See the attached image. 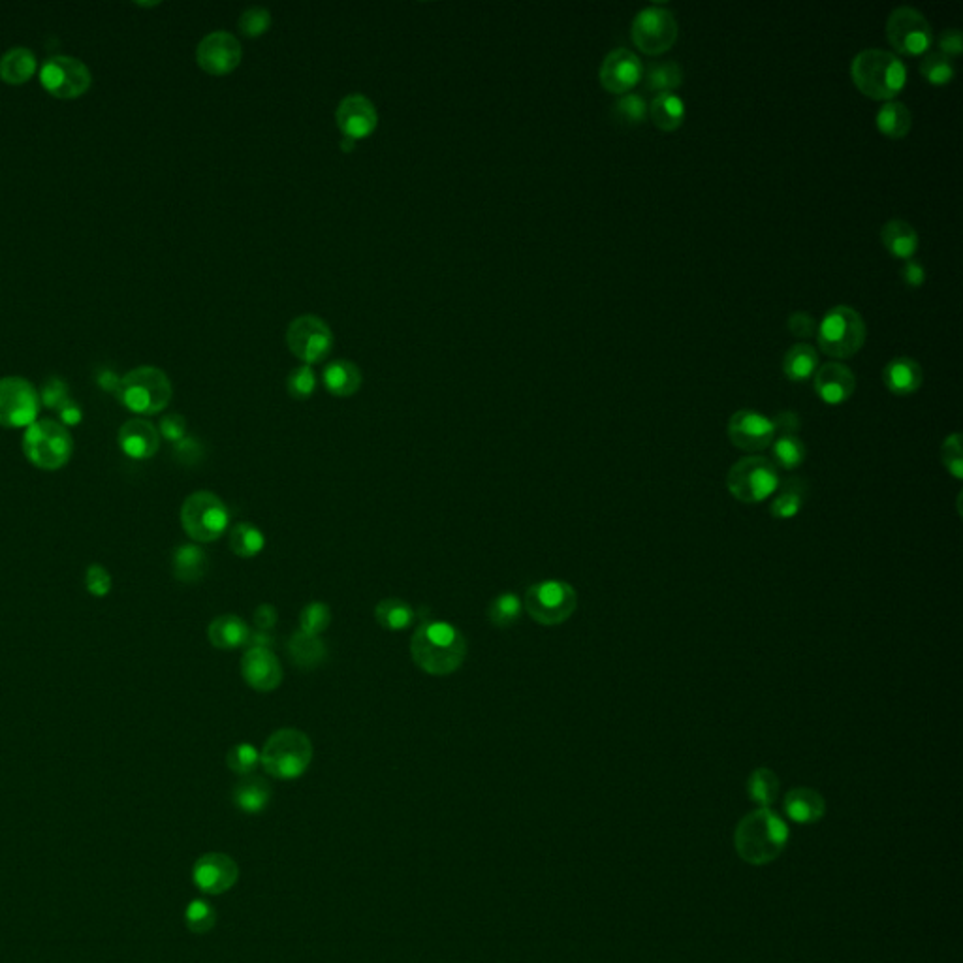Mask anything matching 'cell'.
I'll return each mask as SVG.
<instances>
[{"label": "cell", "instance_id": "obj_1", "mask_svg": "<svg viewBox=\"0 0 963 963\" xmlns=\"http://www.w3.org/2000/svg\"><path fill=\"white\" fill-rule=\"evenodd\" d=\"M411 657L412 663L429 676H450L467 659L465 634L448 621H422L412 634Z\"/></svg>", "mask_w": 963, "mask_h": 963}, {"label": "cell", "instance_id": "obj_2", "mask_svg": "<svg viewBox=\"0 0 963 963\" xmlns=\"http://www.w3.org/2000/svg\"><path fill=\"white\" fill-rule=\"evenodd\" d=\"M851 78L862 95L890 102L907 85V66L886 49H864L854 55Z\"/></svg>", "mask_w": 963, "mask_h": 963}, {"label": "cell", "instance_id": "obj_3", "mask_svg": "<svg viewBox=\"0 0 963 963\" xmlns=\"http://www.w3.org/2000/svg\"><path fill=\"white\" fill-rule=\"evenodd\" d=\"M787 841L789 826L768 807L745 815L734 834L736 851L745 862L755 866L775 860L783 853Z\"/></svg>", "mask_w": 963, "mask_h": 963}, {"label": "cell", "instance_id": "obj_4", "mask_svg": "<svg viewBox=\"0 0 963 963\" xmlns=\"http://www.w3.org/2000/svg\"><path fill=\"white\" fill-rule=\"evenodd\" d=\"M313 760L311 738L300 728H279L260 751V764L275 779H298Z\"/></svg>", "mask_w": 963, "mask_h": 963}, {"label": "cell", "instance_id": "obj_5", "mask_svg": "<svg viewBox=\"0 0 963 963\" xmlns=\"http://www.w3.org/2000/svg\"><path fill=\"white\" fill-rule=\"evenodd\" d=\"M815 337L826 356L834 360H849L864 347L868 326L853 307L836 305L822 316Z\"/></svg>", "mask_w": 963, "mask_h": 963}, {"label": "cell", "instance_id": "obj_6", "mask_svg": "<svg viewBox=\"0 0 963 963\" xmlns=\"http://www.w3.org/2000/svg\"><path fill=\"white\" fill-rule=\"evenodd\" d=\"M117 394L128 411L142 416H153L170 405L174 397V386L162 369L153 365H142L128 371L121 379Z\"/></svg>", "mask_w": 963, "mask_h": 963}, {"label": "cell", "instance_id": "obj_7", "mask_svg": "<svg viewBox=\"0 0 963 963\" xmlns=\"http://www.w3.org/2000/svg\"><path fill=\"white\" fill-rule=\"evenodd\" d=\"M23 454L42 471H59L74 456V437L61 422L42 418L25 429Z\"/></svg>", "mask_w": 963, "mask_h": 963}, {"label": "cell", "instance_id": "obj_8", "mask_svg": "<svg viewBox=\"0 0 963 963\" xmlns=\"http://www.w3.org/2000/svg\"><path fill=\"white\" fill-rule=\"evenodd\" d=\"M725 484L736 501L743 505H760L774 497L781 476L772 459L747 456L730 467Z\"/></svg>", "mask_w": 963, "mask_h": 963}, {"label": "cell", "instance_id": "obj_9", "mask_svg": "<svg viewBox=\"0 0 963 963\" xmlns=\"http://www.w3.org/2000/svg\"><path fill=\"white\" fill-rule=\"evenodd\" d=\"M181 525L194 542H215L230 529V508L213 491H194L181 506Z\"/></svg>", "mask_w": 963, "mask_h": 963}, {"label": "cell", "instance_id": "obj_10", "mask_svg": "<svg viewBox=\"0 0 963 963\" xmlns=\"http://www.w3.org/2000/svg\"><path fill=\"white\" fill-rule=\"evenodd\" d=\"M578 608V593L563 580H544L531 585L523 597V610L538 625L557 627L569 621Z\"/></svg>", "mask_w": 963, "mask_h": 963}, {"label": "cell", "instance_id": "obj_11", "mask_svg": "<svg viewBox=\"0 0 963 963\" xmlns=\"http://www.w3.org/2000/svg\"><path fill=\"white\" fill-rule=\"evenodd\" d=\"M678 36V19L672 10L664 6H648L632 19V42L642 53L651 57L663 55L674 48Z\"/></svg>", "mask_w": 963, "mask_h": 963}, {"label": "cell", "instance_id": "obj_12", "mask_svg": "<svg viewBox=\"0 0 963 963\" xmlns=\"http://www.w3.org/2000/svg\"><path fill=\"white\" fill-rule=\"evenodd\" d=\"M886 40L901 55L918 57L932 48V25L913 6H898L886 19Z\"/></svg>", "mask_w": 963, "mask_h": 963}, {"label": "cell", "instance_id": "obj_13", "mask_svg": "<svg viewBox=\"0 0 963 963\" xmlns=\"http://www.w3.org/2000/svg\"><path fill=\"white\" fill-rule=\"evenodd\" d=\"M286 345L303 364H318L332 352V328L316 315L298 316L286 330Z\"/></svg>", "mask_w": 963, "mask_h": 963}, {"label": "cell", "instance_id": "obj_14", "mask_svg": "<svg viewBox=\"0 0 963 963\" xmlns=\"http://www.w3.org/2000/svg\"><path fill=\"white\" fill-rule=\"evenodd\" d=\"M40 83L49 95L59 100H76L91 89L93 74L79 59L57 55L42 66Z\"/></svg>", "mask_w": 963, "mask_h": 963}, {"label": "cell", "instance_id": "obj_15", "mask_svg": "<svg viewBox=\"0 0 963 963\" xmlns=\"http://www.w3.org/2000/svg\"><path fill=\"white\" fill-rule=\"evenodd\" d=\"M40 394L23 377L0 379V427L19 429L38 420Z\"/></svg>", "mask_w": 963, "mask_h": 963}, {"label": "cell", "instance_id": "obj_16", "mask_svg": "<svg viewBox=\"0 0 963 963\" xmlns=\"http://www.w3.org/2000/svg\"><path fill=\"white\" fill-rule=\"evenodd\" d=\"M727 431L730 443L749 454L768 450L777 437L772 418L751 409L734 412L728 420Z\"/></svg>", "mask_w": 963, "mask_h": 963}, {"label": "cell", "instance_id": "obj_17", "mask_svg": "<svg viewBox=\"0 0 963 963\" xmlns=\"http://www.w3.org/2000/svg\"><path fill=\"white\" fill-rule=\"evenodd\" d=\"M243 59V48L234 34L215 31L196 48V63L209 76H228Z\"/></svg>", "mask_w": 963, "mask_h": 963}, {"label": "cell", "instance_id": "obj_18", "mask_svg": "<svg viewBox=\"0 0 963 963\" xmlns=\"http://www.w3.org/2000/svg\"><path fill=\"white\" fill-rule=\"evenodd\" d=\"M642 78L644 64L631 49H612L600 64V85L612 95H627Z\"/></svg>", "mask_w": 963, "mask_h": 963}, {"label": "cell", "instance_id": "obj_19", "mask_svg": "<svg viewBox=\"0 0 963 963\" xmlns=\"http://www.w3.org/2000/svg\"><path fill=\"white\" fill-rule=\"evenodd\" d=\"M335 123L347 140L360 142L379 127V113L367 96L348 95L337 106Z\"/></svg>", "mask_w": 963, "mask_h": 963}, {"label": "cell", "instance_id": "obj_20", "mask_svg": "<svg viewBox=\"0 0 963 963\" xmlns=\"http://www.w3.org/2000/svg\"><path fill=\"white\" fill-rule=\"evenodd\" d=\"M239 877L234 858L228 854L209 853L198 858V862L192 868V881L202 892L206 894H224L232 886L236 885Z\"/></svg>", "mask_w": 963, "mask_h": 963}, {"label": "cell", "instance_id": "obj_21", "mask_svg": "<svg viewBox=\"0 0 963 963\" xmlns=\"http://www.w3.org/2000/svg\"><path fill=\"white\" fill-rule=\"evenodd\" d=\"M241 676L258 693H271L283 683V666L271 649L249 648L241 657Z\"/></svg>", "mask_w": 963, "mask_h": 963}, {"label": "cell", "instance_id": "obj_22", "mask_svg": "<svg viewBox=\"0 0 963 963\" xmlns=\"http://www.w3.org/2000/svg\"><path fill=\"white\" fill-rule=\"evenodd\" d=\"M815 394L821 397L826 405H841L853 397L856 390V377L853 369L841 362H826L821 365L813 377Z\"/></svg>", "mask_w": 963, "mask_h": 963}, {"label": "cell", "instance_id": "obj_23", "mask_svg": "<svg viewBox=\"0 0 963 963\" xmlns=\"http://www.w3.org/2000/svg\"><path fill=\"white\" fill-rule=\"evenodd\" d=\"M117 443L127 458L143 461L157 456L160 450V433L149 420L132 418L119 429Z\"/></svg>", "mask_w": 963, "mask_h": 963}, {"label": "cell", "instance_id": "obj_24", "mask_svg": "<svg viewBox=\"0 0 963 963\" xmlns=\"http://www.w3.org/2000/svg\"><path fill=\"white\" fill-rule=\"evenodd\" d=\"M883 382L886 390L894 395H913L922 388L924 371L915 358L898 356L890 360L883 369Z\"/></svg>", "mask_w": 963, "mask_h": 963}, {"label": "cell", "instance_id": "obj_25", "mask_svg": "<svg viewBox=\"0 0 963 963\" xmlns=\"http://www.w3.org/2000/svg\"><path fill=\"white\" fill-rule=\"evenodd\" d=\"M249 636L251 629L245 619L234 614L215 617L207 627V638L211 646L222 651L245 648L249 644Z\"/></svg>", "mask_w": 963, "mask_h": 963}, {"label": "cell", "instance_id": "obj_26", "mask_svg": "<svg viewBox=\"0 0 963 963\" xmlns=\"http://www.w3.org/2000/svg\"><path fill=\"white\" fill-rule=\"evenodd\" d=\"M271 794H273V790H271L268 779L251 774L245 775L237 781L234 792H232V800H234V804L239 811H243L247 815H258V813L266 811V807L271 802Z\"/></svg>", "mask_w": 963, "mask_h": 963}, {"label": "cell", "instance_id": "obj_27", "mask_svg": "<svg viewBox=\"0 0 963 963\" xmlns=\"http://www.w3.org/2000/svg\"><path fill=\"white\" fill-rule=\"evenodd\" d=\"M209 570L207 553L196 544H183L172 555V572L181 584H198Z\"/></svg>", "mask_w": 963, "mask_h": 963}, {"label": "cell", "instance_id": "obj_28", "mask_svg": "<svg viewBox=\"0 0 963 963\" xmlns=\"http://www.w3.org/2000/svg\"><path fill=\"white\" fill-rule=\"evenodd\" d=\"M881 241L886 251L898 260H911L920 247V237L915 228L903 219L885 222L881 230Z\"/></svg>", "mask_w": 963, "mask_h": 963}, {"label": "cell", "instance_id": "obj_29", "mask_svg": "<svg viewBox=\"0 0 963 963\" xmlns=\"http://www.w3.org/2000/svg\"><path fill=\"white\" fill-rule=\"evenodd\" d=\"M807 490L809 488H807L806 480L798 478V476H792V478H787L785 482H781L779 488L775 491L774 503L770 506V512H772L775 520L796 518L806 506Z\"/></svg>", "mask_w": 963, "mask_h": 963}, {"label": "cell", "instance_id": "obj_30", "mask_svg": "<svg viewBox=\"0 0 963 963\" xmlns=\"http://www.w3.org/2000/svg\"><path fill=\"white\" fill-rule=\"evenodd\" d=\"M322 380L326 390L335 397H352L360 392L364 377L360 367L350 360H335L326 365Z\"/></svg>", "mask_w": 963, "mask_h": 963}, {"label": "cell", "instance_id": "obj_31", "mask_svg": "<svg viewBox=\"0 0 963 963\" xmlns=\"http://www.w3.org/2000/svg\"><path fill=\"white\" fill-rule=\"evenodd\" d=\"M785 811L790 819L800 824L821 821L826 811V802L817 790L798 787L787 792Z\"/></svg>", "mask_w": 963, "mask_h": 963}, {"label": "cell", "instance_id": "obj_32", "mask_svg": "<svg viewBox=\"0 0 963 963\" xmlns=\"http://www.w3.org/2000/svg\"><path fill=\"white\" fill-rule=\"evenodd\" d=\"M687 108L678 93L653 96L649 102V119L663 132H676L685 123Z\"/></svg>", "mask_w": 963, "mask_h": 963}, {"label": "cell", "instance_id": "obj_33", "mask_svg": "<svg viewBox=\"0 0 963 963\" xmlns=\"http://www.w3.org/2000/svg\"><path fill=\"white\" fill-rule=\"evenodd\" d=\"M819 369V352L813 345L796 343L783 356V373L792 382L813 379Z\"/></svg>", "mask_w": 963, "mask_h": 963}, {"label": "cell", "instance_id": "obj_34", "mask_svg": "<svg viewBox=\"0 0 963 963\" xmlns=\"http://www.w3.org/2000/svg\"><path fill=\"white\" fill-rule=\"evenodd\" d=\"M644 85L649 95H666L676 93L683 85V68L676 61H659L644 68Z\"/></svg>", "mask_w": 963, "mask_h": 963}, {"label": "cell", "instance_id": "obj_35", "mask_svg": "<svg viewBox=\"0 0 963 963\" xmlns=\"http://www.w3.org/2000/svg\"><path fill=\"white\" fill-rule=\"evenodd\" d=\"M286 649H288L290 661L303 670L316 668L326 659V651H328L326 644L320 640V636H311L301 631H296L290 636Z\"/></svg>", "mask_w": 963, "mask_h": 963}, {"label": "cell", "instance_id": "obj_36", "mask_svg": "<svg viewBox=\"0 0 963 963\" xmlns=\"http://www.w3.org/2000/svg\"><path fill=\"white\" fill-rule=\"evenodd\" d=\"M36 72V55L31 49H8L0 57V79L8 85H23Z\"/></svg>", "mask_w": 963, "mask_h": 963}, {"label": "cell", "instance_id": "obj_37", "mask_svg": "<svg viewBox=\"0 0 963 963\" xmlns=\"http://www.w3.org/2000/svg\"><path fill=\"white\" fill-rule=\"evenodd\" d=\"M877 128L890 140H903L913 127V113L901 102H885L877 111Z\"/></svg>", "mask_w": 963, "mask_h": 963}, {"label": "cell", "instance_id": "obj_38", "mask_svg": "<svg viewBox=\"0 0 963 963\" xmlns=\"http://www.w3.org/2000/svg\"><path fill=\"white\" fill-rule=\"evenodd\" d=\"M375 619L386 631H407L416 621V612L409 602L388 597L375 606Z\"/></svg>", "mask_w": 963, "mask_h": 963}, {"label": "cell", "instance_id": "obj_39", "mask_svg": "<svg viewBox=\"0 0 963 963\" xmlns=\"http://www.w3.org/2000/svg\"><path fill=\"white\" fill-rule=\"evenodd\" d=\"M228 544L237 557L253 559L264 552L266 535L251 521H237L236 525L230 529Z\"/></svg>", "mask_w": 963, "mask_h": 963}, {"label": "cell", "instance_id": "obj_40", "mask_svg": "<svg viewBox=\"0 0 963 963\" xmlns=\"http://www.w3.org/2000/svg\"><path fill=\"white\" fill-rule=\"evenodd\" d=\"M610 113L619 127L636 128L648 121L649 104L644 96L638 93H627L617 98Z\"/></svg>", "mask_w": 963, "mask_h": 963}, {"label": "cell", "instance_id": "obj_41", "mask_svg": "<svg viewBox=\"0 0 963 963\" xmlns=\"http://www.w3.org/2000/svg\"><path fill=\"white\" fill-rule=\"evenodd\" d=\"M523 612V600L516 593L505 591L491 600L488 619L495 629H510L520 621Z\"/></svg>", "mask_w": 963, "mask_h": 963}, {"label": "cell", "instance_id": "obj_42", "mask_svg": "<svg viewBox=\"0 0 963 963\" xmlns=\"http://www.w3.org/2000/svg\"><path fill=\"white\" fill-rule=\"evenodd\" d=\"M770 448H772L774 465L777 469L781 467L785 471H794L802 467L806 461V444L798 435H779L775 437Z\"/></svg>", "mask_w": 963, "mask_h": 963}, {"label": "cell", "instance_id": "obj_43", "mask_svg": "<svg viewBox=\"0 0 963 963\" xmlns=\"http://www.w3.org/2000/svg\"><path fill=\"white\" fill-rule=\"evenodd\" d=\"M747 792L760 807H770L779 796V777L770 768H757L749 775Z\"/></svg>", "mask_w": 963, "mask_h": 963}, {"label": "cell", "instance_id": "obj_44", "mask_svg": "<svg viewBox=\"0 0 963 963\" xmlns=\"http://www.w3.org/2000/svg\"><path fill=\"white\" fill-rule=\"evenodd\" d=\"M920 76L932 85H947L956 76V66L947 55L932 51L920 63Z\"/></svg>", "mask_w": 963, "mask_h": 963}, {"label": "cell", "instance_id": "obj_45", "mask_svg": "<svg viewBox=\"0 0 963 963\" xmlns=\"http://www.w3.org/2000/svg\"><path fill=\"white\" fill-rule=\"evenodd\" d=\"M332 625V610L326 602H309L300 612V631L311 636H320Z\"/></svg>", "mask_w": 963, "mask_h": 963}, {"label": "cell", "instance_id": "obj_46", "mask_svg": "<svg viewBox=\"0 0 963 963\" xmlns=\"http://www.w3.org/2000/svg\"><path fill=\"white\" fill-rule=\"evenodd\" d=\"M226 764L239 777L254 774L256 768L260 766V751L254 747L253 743H237L228 751Z\"/></svg>", "mask_w": 963, "mask_h": 963}, {"label": "cell", "instance_id": "obj_47", "mask_svg": "<svg viewBox=\"0 0 963 963\" xmlns=\"http://www.w3.org/2000/svg\"><path fill=\"white\" fill-rule=\"evenodd\" d=\"M185 920H187L190 932L202 935V933L213 930V926L217 922V913L207 901L194 900L190 901L189 907L185 911Z\"/></svg>", "mask_w": 963, "mask_h": 963}, {"label": "cell", "instance_id": "obj_48", "mask_svg": "<svg viewBox=\"0 0 963 963\" xmlns=\"http://www.w3.org/2000/svg\"><path fill=\"white\" fill-rule=\"evenodd\" d=\"M286 388H288V394L298 401H305L309 397H313L316 390V375L315 371L311 369V365H301V367H296L294 371H290L288 375V380H286Z\"/></svg>", "mask_w": 963, "mask_h": 963}, {"label": "cell", "instance_id": "obj_49", "mask_svg": "<svg viewBox=\"0 0 963 963\" xmlns=\"http://www.w3.org/2000/svg\"><path fill=\"white\" fill-rule=\"evenodd\" d=\"M271 27V14L268 8L253 6L247 8L239 17V31L247 38H260L269 31Z\"/></svg>", "mask_w": 963, "mask_h": 963}, {"label": "cell", "instance_id": "obj_50", "mask_svg": "<svg viewBox=\"0 0 963 963\" xmlns=\"http://www.w3.org/2000/svg\"><path fill=\"white\" fill-rule=\"evenodd\" d=\"M941 459L948 474L956 480H963V443L960 433H952L941 446Z\"/></svg>", "mask_w": 963, "mask_h": 963}, {"label": "cell", "instance_id": "obj_51", "mask_svg": "<svg viewBox=\"0 0 963 963\" xmlns=\"http://www.w3.org/2000/svg\"><path fill=\"white\" fill-rule=\"evenodd\" d=\"M85 589L96 599L108 597L111 591V574L106 567L93 563L85 570Z\"/></svg>", "mask_w": 963, "mask_h": 963}, {"label": "cell", "instance_id": "obj_52", "mask_svg": "<svg viewBox=\"0 0 963 963\" xmlns=\"http://www.w3.org/2000/svg\"><path fill=\"white\" fill-rule=\"evenodd\" d=\"M787 328L789 332L798 337V339H811L817 335V328H819V322L815 320V316L811 313H806V311H796L789 316L787 320Z\"/></svg>", "mask_w": 963, "mask_h": 963}, {"label": "cell", "instance_id": "obj_53", "mask_svg": "<svg viewBox=\"0 0 963 963\" xmlns=\"http://www.w3.org/2000/svg\"><path fill=\"white\" fill-rule=\"evenodd\" d=\"M158 433H160V437H164V439L170 441V443H179L181 439L187 437V420H185V416H181V414H166V416L160 420Z\"/></svg>", "mask_w": 963, "mask_h": 963}, {"label": "cell", "instance_id": "obj_54", "mask_svg": "<svg viewBox=\"0 0 963 963\" xmlns=\"http://www.w3.org/2000/svg\"><path fill=\"white\" fill-rule=\"evenodd\" d=\"M174 456L179 459L181 463H187V465H194L198 463L200 459L204 458V446L194 439V437H185L181 439L179 443L174 444Z\"/></svg>", "mask_w": 963, "mask_h": 963}, {"label": "cell", "instance_id": "obj_55", "mask_svg": "<svg viewBox=\"0 0 963 963\" xmlns=\"http://www.w3.org/2000/svg\"><path fill=\"white\" fill-rule=\"evenodd\" d=\"M939 53L947 55L948 59L960 57L963 51V34L960 29H947L941 32L937 38Z\"/></svg>", "mask_w": 963, "mask_h": 963}, {"label": "cell", "instance_id": "obj_56", "mask_svg": "<svg viewBox=\"0 0 963 963\" xmlns=\"http://www.w3.org/2000/svg\"><path fill=\"white\" fill-rule=\"evenodd\" d=\"M277 621H279V612L273 604L264 602V604L256 606L253 614V625L256 631L271 632L275 629Z\"/></svg>", "mask_w": 963, "mask_h": 963}, {"label": "cell", "instance_id": "obj_57", "mask_svg": "<svg viewBox=\"0 0 963 963\" xmlns=\"http://www.w3.org/2000/svg\"><path fill=\"white\" fill-rule=\"evenodd\" d=\"M901 281L909 288H920L926 283V269L918 260L911 258L901 268Z\"/></svg>", "mask_w": 963, "mask_h": 963}, {"label": "cell", "instance_id": "obj_58", "mask_svg": "<svg viewBox=\"0 0 963 963\" xmlns=\"http://www.w3.org/2000/svg\"><path fill=\"white\" fill-rule=\"evenodd\" d=\"M66 399H68L66 397V386L61 380L57 379L49 380L48 384L44 386L42 397H40V401H44L49 409H59Z\"/></svg>", "mask_w": 963, "mask_h": 963}, {"label": "cell", "instance_id": "obj_59", "mask_svg": "<svg viewBox=\"0 0 963 963\" xmlns=\"http://www.w3.org/2000/svg\"><path fill=\"white\" fill-rule=\"evenodd\" d=\"M772 422H774L775 433L781 431V435H796V431L802 426L800 416L792 411L779 412L775 418H772Z\"/></svg>", "mask_w": 963, "mask_h": 963}, {"label": "cell", "instance_id": "obj_60", "mask_svg": "<svg viewBox=\"0 0 963 963\" xmlns=\"http://www.w3.org/2000/svg\"><path fill=\"white\" fill-rule=\"evenodd\" d=\"M59 412H61V424L63 426H76L81 422V411H79L78 405H74L70 399H66L63 405L59 407Z\"/></svg>", "mask_w": 963, "mask_h": 963}, {"label": "cell", "instance_id": "obj_61", "mask_svg": "<svg viewBox=\"0 0 963 963\" xmlns=\"http://www.w3.org/2000/svg\"><path fill=\"white\" fill-rule=\"evenodd\" d=\"M275 644L271 632L266 631H251V636H249V644L247 648H264L271 649Z\"/></svg>", "mask_w": 963, "mask_h": 963}]
</instances>
